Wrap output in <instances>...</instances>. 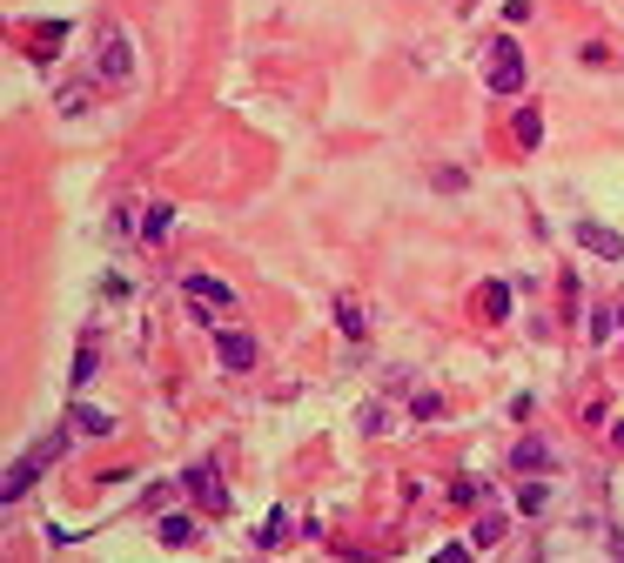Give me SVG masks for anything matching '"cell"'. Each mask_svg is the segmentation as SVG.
<instances>
[{"instance_id": "obj_1", "label": "cell", "mask_w": 624, "mask_h": 563, "mask_svg": "<svg viewBox=\"0 0 624 563\" xmlns=\"http://www.w3.org/2000/svg\"><path fill=\"white\" fill-rule=\"evenodd\" d=\"M61 450H67V436H47V442H34L28 457H20L14 470H7V483H0V503H20V497L34 489V476H41L54 457H61Z\"/></svg>"}, {"instance_id": "obj_2", "label": "cell", "mask_w": 624, "mask_h": 563, "mask_svg": "<svg viewBox=\"0 0 624 563\" xmlns=\"http://www.w3.org/2000/svg\"><path fill=\"white\" fill-rule=\"evenodd\" d=\"M182 295H188V309H195L201 322H222L235 309V289H229V282H215V275H188Z\"/></svg>"}, {"instance_id": "obj_3", "label": "cell", "mask_w": 624, "mask_h": 563, "mask_svg": "<svg viewBox=\"0 0 624 563\" xmlns=\"http://www.w3.org/2000/svg\"><path fill=\"white\" fill-rule=\"evenodd\" d=\"M484 81H490V94H517V88H524V54H517V41H510V34H503V41L490 47Z\"/></svg>"}, {"instance_id": "obj_4", "label": "cell", "mask_w": 624, "mask_h": 563, "mask_svg": "<svg viewBox=\"0 0 624 563\" xmlns=\"http://www.w3.org/2000/svg\"><path fill=\"white\" fill-rule=\"evenodd\" d=\"M182 489L195 497V510H209V517H229V489H222V476H215V463H195V470L182 476Z\"/></svg>"}, {"instance_id": "obj_5", "label": "cell", "mask_w": 624, "mask_h": 563, "mask_svg": "<svg viewBox=\"0 0 624 563\" xmlns=\"http://www.w3.org/2000/svg\"><path fill=\"white\" fill-rule=\"evenodd\" d=\"M215 356H222L229 376H249V369H256V335H249V329H222V322H215Z\"/></svg>"}, {"instance_id": "obj_6", "label": "cell", "mask_w": 624, "mask_h": 563, "mask_svg": "<svg viewBox=\"0 0 624 563\" xmlns=\"http://www.w3.org/2000/svg\"><path fill=\"white\" fill-rule=\"evenodd\" d=\"M101 81H128V41L115 27L101 34Z\"/></svg>"}, {"instance_id": "obj_7", "label": "cell", "mask_w": 624, "mask_h": 563, "mask_svg": "<svg viewBox=\"0 0 624 563\" xmlns=\"http://www.w3.org/2000/svg\"><path fill=\"white\" fill-rule=\"evenodd\" d=\"M578 242L591 248V255H604V262H618V255H624V242H618L611 229H597V222H584V229H578Z\"/></svg>"}, {"instance_id": "obj_8", "label": "cell", "mask_w": 624, "mask_h": 563, "mask_svg": "<svg viewBox=\"0 0 624 563\" xmlns=\"http://www.w3.org/2000/svg\"><path fill=\"white\" fill-rule=\"evenodd\" d=\"M510 463H517L524 476H531V470H550V450H544V442H537V436H524L517 450H510Z\"/></svg>"}, {"instance_id": "obj_9", "label": "cell", "mask_w": 624, "mask_h": 563, "mask_svg": "<svg viewBox=\"0 0 624 563\" xmlns=\"http://www.w3.org/2000/svg\"><path fill=\"white\" fill-rule=\"evenodd\" d=\"M75 429H88V436H115V416L94 410V403H75Z\"/></svg>"}, {"instance_id": "obj_10", "label": "cell", "mask_w": 624, "mask_h": 563, "mask_svg": "<svg viewBox=\"0 0 624 563\" xmlns=\"http://www.w3.org/2000/svg\"><path fill=\"white\" fill-rule=\"evenodd\" d=\"M168 229H175V208H168V201H154L148 222H141V242H168Z\"/></svg>"}, {"instance_id": "obj_11", "label": "cell", "mask_w": 624, "mask_h": 563, "mask_svg": "<svg viewBox=\"0 0 624 563\" xmlns=\"http://www.w3.org/2000/svg\"><path fill=\"white\" fill-rule=\"evenodd\" d=\"M336 322H343V335H350V342H363L369 335V322H363V309L350 302V295H343V302H336Z\"/></svg>"}, {"instance_id": "obj_12", "label": "cell", "mask_w": 624, "mask_h": 563, "mask_svg": "<svg viewBox=\"0 0 624 563\" xmlns=\"http://www.w3.org/2000/svg\"><path fill=\"white\" fill-rule=\"evenodd\" d=\"M537 141H544V114L524 107V114H517V148H537Z\"/></svg>"}, {"instance_id": "obj_13", "label": "cell", "mask_w": 624, "mask_h": 563, "mask_svg": "<svg viewBox=\"0 0 624 563\" xmlns=\"http://www.w3.org/2000/svg\"><path fill=\"white\" fill-rule=\"evenodd\" d=\"M484 316H490V322L510 316V289H503V282H490V289H484Z\"/></svg>"}, {"instance_id": "obj_14", "label": "cell", "mask_w": 624, "mask_h": 563, "mask_svg": "<svg viewBox=\"0 0 624 563\" xmlns=\"http://www.w3.org/2000/svg\"><path fill=\"white\" fill-rule=\"evenodd\" d=\"M162 543H195V523L188 517H162Z\"/></svg>"}, {"instance_id": "obj_15", "label": "cell", "mask_w": 624, "mask_h": 563, "mask_svg": "<svg viewBox=\"0 0 624 563\" xmlns=\"http://www.w3.org/2000/svg\"><path fill=\"white\" fill-rule=\"evenodd\" d=\"M544 503H550V497H544V483H531V489L517 497V510H524V517H544Z\"/></svg>"}, {"instance_id": "obj_16", "label": "cell", "mask_w": 624, "mask_h": 563, "mask_svg": "<svg viewBox=\"0 0 624 563\" xmlns=\"http://www.w3.org/2000/svg\"><path fill=\"white\" fill-rule=\"evenodd\" d=\"M611 442H618V450H624V423H618V429H611Z\"/></svg>"}]
</instances>
